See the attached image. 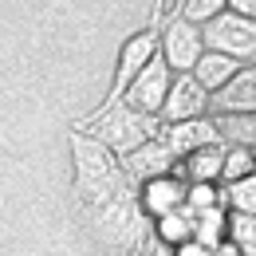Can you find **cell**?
Instances as JSON below:
<instances>
[{
  "label": "cell",
  "mask_w": 256,
  "mask_h": 256,
  "mask_svg": "<svg viewBox=\"0 0 256 256\" xmlns=\"http://www.w3.org/2000/svg\"><path fill=\"white\" fill-rule=\"evenodd\" d=\"M122 162H126L130 178H138V182H150V178H162V174H174V166H178V158H174V150L158 138H150V142H142L138 150H130V154H122Z\"/></svg>",
  "instance_id": "obj_8"
},
{
  "label": "cell",
  "mask_w": 256,
  "mask_h": 256,
  "mask_svg": "<svg viewBox=\"0 0 256 256\" xmlns=\"http://www.w3.org/2000/svg\"><path fill=\"white\" fill-rule=\"evenodd\" d=\"M170 83H174V71L170 64L154 56L150 64L142 67L134 79H130L126 87H122V102L134 106V110H146V114H158L162 102H166V91H170Z\"/></svg>",
  "instance_id": "obj_3"
},
{
  "label": "cell",
  "mask_w": 256,
  "mask_h": 256,
  "mask_svg": "<svg viewBox=\"0 0 256 256\" xmlns=\"http://www.w3.org/2000/svg\"><path fill=\"white\" fill-rule=\"evenodd\" d=\"M256 174V150H244V146H224V162H221V186L228 182H240V178H248Z\"/></svg>",
  "instance_id": "obj_17"
},
{
  "label": "cell",
  "mask_w": 256,
  "mask_h": 256,
  "mask_svg": "<svg viewBox=\"0 0 256 256\" xmlns=\"http://www.w3.org/2000/svg\"><path fill=\"white\" fill-rule=\"evenodd\" d=\"M186 205H190L193 213L213 209V205H224L221 182H190V186H186Z\"/></svg>",
  "instance_id": "obj_19"
},
{
  "label": "cell",
  "mask_w": 256,
  "mask_h": 256,
  "mask_svg": "<svg viewBox=\"0 0 256 256\" xmlns=\"http://www.w3.org/2000/svg\"><path fill=\"white\" fill-rule=\"evenodd\" d=\"M162 142L174 150V158H186L193 150H201V146H213V142H221L217 138V126H213V118L209 114H201V118H186V122H162Z\"/></svg>",
  "instance_id": "obj_7"
},
{
  "label": "cell",
  "mask_w": 256,
  "mask_h": 256,
  "mask_svg": "<svg viewBox=\"0 0 256 256\" xmlns=\"http://www.w3.org/2000/svg\"><path fill=\"white\" fill-rule=\"evenodd\" d=\"M201 52H205L201 24L174 16V20H170V28H166L162 40H158V56L170 64V71H174V75H178V71H190V67L201 60Z\"/></svg>",
  "instance_id": "obj_4"
},
{
  "label": "cell",
  "mask_w": 256,
  "mask_h": 256,
  "mask_svg": "<svg viewBox=\"0 0 256 256\" xmlns=\"http://www.w3.org/2000/svg\"><path fill=\"white\" fill-rule=\"evenodd\" d=\"M252 64H256V60H252Z\"/></svg>",
  "instance_id": "obj_24"
},
{
  "label": "cell",
  "mask_w": 256,
  "mask_h": 256,
  "mask_svg": "<svg viewBox=\"0 0 256 256\" xmlns=\"http://www.w3.org/2000/svg\"><path fill=\"white\" fill-rule=\"evenodd\" d=\"M174 256H213V248H205L201 240H182V244L174 248Z\"/></svg>",
  "instance_id": "obj_21"
},
{
  "label": "cell",
  "mask_w": 256,
  "mask_h": 256,
  "mask_svg": "<svg viewBox=\"0 0 256 256\" xmlns=\"http://www.w3.org/2000/svg\"><path fill=\"white\" fill-rule=\"evenodd\" d=\"M213 256H240V252H236V244H232V240H221V244L213 248Z\"/></svg>",
  "instance_id": "obj_23"
},
{
  "label": "cell",
  "mask_w": 256,
  "mask_h": 256,
  "mask_svg": "<svg viewBox=\"0 0 256 256\" xmlns=\"http://www.w3.org/2000/svg\"><path fill=\"white\" fill-rule=\"evenodd\" d=\"M256 110V64H244L221 91L209 95V114H252Z\"/></svg>",
  "instance_id": "obj_6"
},
{
  "label": "cell",
  "mask_w": 256,
  "mask_h": 256,
  "mask_svg": "<svg viewBox=\"0 0 256 256\" xmlns=\"http://www.w3.org/2000/svg\"><path fill=\"white\" fill-rule=\"evenodd\" d=\"M158 130H162L158 114L134 110V106H126V102H122V106H110V110L95 122L98 142H102L106 150H114V154H130V150H138L142 142L158 138Z\"/></svg>",
  "instance_id": "obj_1"
},
{
  "label": "cell",
  "mask_w": 256,
  "mask_h": 256,
  "mask_svg": "<svg viewBox=\"0 0 256 256\" xmlns=\"http://www.w3.org/2000/svg\"><path fill=\"white\" fill-rule=\"evenodd\" d=\"M213 126H217V138L224 146H244V150H256V110L252 114H209Z\"/></svg>",
  "instance_id": "obj_12"
},
{
  "label": "cell",
  "mask_w": 256,
  "mask_h": 256,
  "mask_svg": "<svg viewBox=\"0 0 256 256\" xmlns=\"http://www.w3.org/2000/svg\"><path fill=\"white\" fill-rule=\"evenodd\" d=\"M186 178H174V174H162V178H150L142 182V209L150 217H162L178 205H186Z\"/></svg>",
  "instance_id": "obj_9"
},
{
  "label": "cell",
  "mask_w": 256,
  "mask_h": 256,
  "mask_svg": "<svg viewBox=\"0 0 256 256\" xmlns=\"http://www.w3.org/2000/svg\"><path fill=\"white\" fill-rule=\"evenodd\" d=\"M228 8V0H182V20H193V24H209L217 12Z\"/></svg>",
  "instance_id": "obj_20"
},
{
  "label": "cell",
  "mask_w": 256,
  "mask_h": 256,
  "mask_svg": "<svg viewBox=\"0 0 256 256\" xmlns=\"http://www.w3.org/2000/svg\"><path fill=\"white\" fill-rule=\"evenodd\" d=\"M240 67H244L240 60H232V56H221V52H209V48H205V52H201V60L190 67V75L205 87V91H209V95H213V91H221V87L236 75V71H240Z\"/></svg>",
  "instance_id": "obj_10"
},
{
  "label": "cell",
  "mask_w": 256,
  "mask_h": 256,
  "mask_svg": "<svg viewBox=\"0 0 256 256\" xmlns=\"http://www.w3.org/2000/svg\"><path fill=\"white\" fill-rule=\"evenodd\" d=\"M201 40L209 52H221V56H232L240 64L256 60V20L248 16H236V12H217L209 24H201Z\"/></svg>",
  "instance_id": "obj_2"
},
{
  "label": "cell",
  "mask_w": 256,
  "mask_h": 256,
  "mask_svg": "<svg viewBox=\"0 0 256 256\" xmlns=\"http://www.w3.org/2000/svg\"><path fill=\"white\" fill-rule=\"evenodd\" d=\"M201 114H209V91L193 79L190 71H178L170 91H166L158 118L162 122H186V118H201Z\"/></svg>",
  "instance_id": "obj_5"
},
{
  "label": "cell",
  "mask_w": 256,
  "mask_h": 256,
  "mask_svg": "<svg viewBox=\"0 0 256 256\" xmlns=\"http://www.w3.org/2000/svg\"><path fill=\"white\" fill-rule=\"evenodd\" d=\"M221 193H224V205H228L232 213H252L256 217V174L221 186Z\"/></svg>",
  "instance_id": "obj_18"
},
{
  "label": "cell",
  "mask_w": 256,
  "mask_h": 256,
  "mask_svg": "<svg viewBox=\"0 0 256 256\" xmlns=\"http://www.w3.org/2000/svg\"><path fill=\"white\" fill-rule=\"evenodd\" d=\"M224 240H232L240 256H256V217L252 213H232V209H228Z\"/></svg>",
  "instance_id": "obj_16"
},
{
  "label": "cell",
  "mask_w": 256,
  "mask_h": 256,
  "mask_svg": "<svg viewBox=\"0 0 256 256\" xmlns=\"http://www.w3.org/2000/svg\"><path fill=\"white\" fill-rule=\"evenodd\" d=\"M186 182H217L221 178V162H224V142H213V146H201V150H193V154H186Z\"/></svg>",
  "instance_id": "obj_13"
},
{
  "label": "cell",
  "mask_w": 256,
  "mask_h": 256,
  "mask_svg": "<svg viewBox=\"0 0 256 256\" xmlns=\"http://www.w3.org/2000/svg\"><path fill=\"white\" fill-rule=\"evenodd\" d=\"M158 240L170 244V248H178L182 240H193V209L190 205H178V209L162 213L158 217Z\"/></svg>",
  "instance_id": "obj_14"
},
{
  "label": "cell",
  "mask_w": 256,
  "mask_h": 256,
  "mask_svg": "<svg viewBox=\"0 0 256 256\" xmlns=\"http://www.w3.org/2000/svg\"><path fill=\"white\" fill-rule=\"evenodd\" d=\"M154 56H158V36L154 32H142V36H134V40H126V44H122V64H118V91H122Z\"/></svg>",
  "instance_id": "obj_11"
},
{
  "label": "cell",
  "mask_w": 256,
  "mask_h": 256,
  "mask_svg": "<svg viewBox=\"0 0 256 256\" xmlns=\"http://www.w3.org/2000/svg\"><path fill=\"white\" fill-rule=\"evenodd\" d=\"M224 221H228L224 205H213V209L193 213V240H201L205 248H217L224 240Z\"/></svg>",
  "instance_id": "obj_15"
},
{
  "label": "cell",
  "mask_w": 256,
  "mask_h": 256,
  "mask_svg": "<svg viewBox=\"0 0 256 256\" xmlns=\"http://www.w3.org/2000/svg\"><path fill=\"white\" fill-rule=\"evenodd\" d=\"M228 12H236V16H248V20H256V0H228Z\"/></svg>",
  "instance_id": "obj_22"
}]
</instances>
